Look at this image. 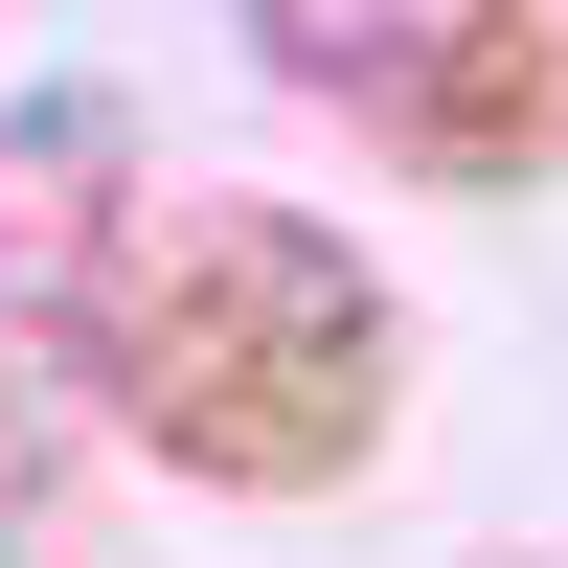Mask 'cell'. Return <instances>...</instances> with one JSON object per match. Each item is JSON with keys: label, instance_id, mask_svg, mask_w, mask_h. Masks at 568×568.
<instances>
[{"label": "cell", "instance_id": "obj_1", "mask_svg": "<svg viewBox=\"0 0 568 568\" xmlns=\"http://www.w3.org/2000/svg\"><path fill=\"white\" fill-rule=\"evenodd\" d=\"M387 409H409V296L364 227L273 205V182L136 205L114 296H91V433H136L182 500H342Z\"/></svg>", "mask_w": 568, "mask_h": 568}, {"label": "cell", "instance_id": "obj_3", "mask_svg": "<svg viewBox=\"0 0 568 568\" xmlns=\"http://www.w3.org/2000/svg\"><path fill=\"white\" fill-rule=\"evenodd\" d=\"M136 91H23L0 114V524H23V478H45V433L91 409V296H114V251H136Z\"/></svg>", "mask_w": 568, "mask_h": 568}, {"label": "cell", "instance_id": "obj_4", "mask_svg": "<svg viewBox=\"0 0 568 568\" xmlns=\"http://www.w3.org/2000/svg\"><path fill=\"white\" fill-rule=\"evenodd\" d=\"M0 568H23V524H0Z\"/></svg>", "mask_w": 568, "mask_h": 568}, {"label": "cell", "instance_id": "obj_2", "mask_svg": "<svg viewBox=\"0 0 568 568\" xmlns=\"http://www.w3.org/2000/svg\"><path fill=\"white\" fill-rule=\"evenodd\" d=\"M227 23L387 182H455V205L568 182V0H227Z\"/></svg>", "mask_w": 568, "mask_h": 568}]
</instances>
